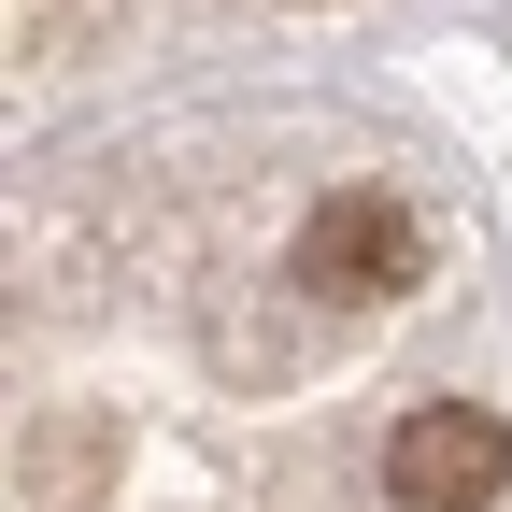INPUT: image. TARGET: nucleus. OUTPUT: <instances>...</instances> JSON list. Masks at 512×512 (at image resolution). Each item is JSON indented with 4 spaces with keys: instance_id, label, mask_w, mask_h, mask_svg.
Returning a JSON list of instances; mask_svg holds the SVG:
<instances>
[{
    "instance_id": "2",
    "label": "nucleus",
    "mask_w": 512,
    "mask_h": 512,
    "mask_svg": "<svg viewBox=\"0 0 512 512\" xmlns=\"http://www.w3.org/2000/svg\"><path fill=\"white\" fill-rule=\"evenodd\" d=\"M427 271V228L413 200H384V185H328V200L299 214V285L313 299H399Z\"/></svg>"
},
{
    "instance_id": "1",
    "label": "nucleus",
    "mask_w": 512,
    "mask_h": 512,
    "mask_svg": "<svg viewBox=\"0 0 512 512\" xmlns=\"http://www.w3.org/2000/svg\"><path fill=\"white\" fill-rule=\"evenodd\" d=\"M498 484H512V427L484 399H427L384 427V498L399 512H484Z\"/></svg>"
}]
</instances>
